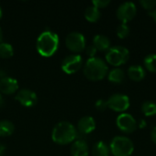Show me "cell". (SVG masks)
<instances>
[{"mask_svg":"<svg viewBox=\"0 0 156 156\" xmlns=\"http://www.w3.org/2000/svg\"><path fill=\"white\" fill-rule=\"evenodd\" d=\"M16 100L25 107H32L37 103V97L33 90L28 89H22L16 93Z\"/></svg>","mask_w":156,"mask_h":156,"instance_id":"cell-11","label":"cell"},{"mask_svg":"<svg viewBox=\"0 0 156 156\" xmlns=\"http://www.w3.org/2000/svg\"><path fill=\"white\" fill-rule=\"evenodd\" d=\"M110 151L114 156H130L134 151V144L128 137L115 136L111 142Z\"/></svg>","mask_w":156,"mask_h":156,"instance_id":"cell-4","label":"cell"},{"mask_svg":"<svg viewBox=\"0 0 156 156\" xmlns=\"http://www.w3.org/2000/svg\"><path fill=\"white\" fill-rule=\"evenodd\" d=\"M18 89L17 80L11 77H3L0 80V91L5 94H13Z\"/></svg>","mask_w":156,"mask_h":156,"instance_id":"cell-12","label":"cell"},{"mask_svg":"<svg viewBox=\"0 0 156 156\" xmlns=\"http://www.w3.org/2000/svg\"><path fill=\"white\" fill-rule=\"evenodd\" d=\"M85 48H86V53H87L88 56H90V58L95 57V54L97 53V48L93 46V44L92 45H89Z\"/></svg>","mask_w":156,"mask_h":156,"instance_id":"cell-28","label":"cell"},{"mask_svg":"<svg viewBox=\"0 0 156 156\" xmlns=\"http://www.w3.org/2000/svg\"><path fill=\"white\" fill-rule=\"evenodd\" d=\"M93 46L100 51H107L111 48L110 38L101 34H98L93 37Z\"/></svg>","mask_w":156,"mask_h":156,"instance_id":"cell-16","label":"cell"},{"mask_svg":"<svg viewBox=\"0 0 156 156\" xmlns=\"http://www.w3.org/2000/svg\"><path fill=\"white\" fill-rule=\"evenodd\" d=\"M95 107L98 111L100 112H104L107 108H108V104H107V101L103 100V99H100L95 102Z\"/></svg>","mask_w":156,"mask_h":156,"instance_id":"cell-26","label":"cell"},{"mask_svg":"<svg viewBox=\"0 0 156 156\" xmlns=\"http://www.w3.org/2000/svg\"><path fill=\"white\" fill-rule=\"evenodd\" d=\"M96 128V122L91 116H84L78 122V130L83 134L92 133Z\"/></svg>","mask_w":156,"mask_h":156,"instance_id":"cell-13","label":"cell"},{"mask_svg":"<svg viewBox=\"0 0 156 156\" xmlns=\"http://www.w3.org/2000/svg\"><path fill=\"white\" fill-rule=\"evenodd\" d=\"M116 124L118 128L125 133H132L137 128V122L134 117L127 112L121 113L116 119Z\"/></svg>","mask_w":156,"mask_h":156,"instance_id":"cell-10","label":"cell"},{"mask_svg":"<svg viewBox=\"0 0 156 156\" xmlns=\"http://www.w3.org/2000/svg\"><path fill=\"white\" fill-rule=\"evenodd\" d=\"M140 4L143 5V7L146 10L152 11L154 9L156 5V0H140Z\"/></svg>","mask_w":156,"mask_h":156,"instance_id":"cell-25","label":"cell"},{"mask_svg":"<svg viewBox=\"0 0 156 156\" xmlns=\"http://www.w3.org/2000/svg\"><path fill=\"white\" fill-rule=\"evenodd\" d=\"M70 154L72 156H88V144L84 140H76L70 147Z\"/></svg>","mask_w":156,"mask_h":156,"instance_id":"cell-14","label":"cell"},{"mask_svg":"<svg viewBox=\"0 0 156 156\" xmlns=\"http://www.w3.org/2000/svg\"><path fill=\"white\" fill-rule=\"evenodd\" d=\"M116 34L118 36V37L120 38H125L129 36L130 34V27L127 24L125 23H120L117 27L116 29Z\"/></svg>","mask_w":156,"mask_h":156,"instance_id":"cell-24","label":"cell"},{"mask_svg":"<svg viewBox=\"0 0 156 156\" xmlns=\"http://www.w3.org/2000/svg\"><path fill=\"white\" fill-rule=\"evenodd\" d=\"M128 77L133 81H141L145 77V69L141 65H132L128 69Z\"/></svg>","mask_w":156,"mask_h":156,"instance_id":"cell-15","label":"cell"},{"mask_svg":"<svg viewBox=\"0 0 156 156\" xmlns=\"http://www.w3.org/2000/svg\"><path fill=\"white\" fill-rule=\"evenodd\" d=\"M125 79V73L121 68H114L108 72V80L115 84L122 83Z\"/></svg>","mask_w":156,"mask_h":156,"instance_id":"cell-17","label":"cell"},{"mask_svg":"<svg viewBox=\"0 0 156 156\" xmlns=\"http://www.w3.org/2000/svg\"><path fill=\"white\" fill-rule=\"evenodd\" d=\"M142 112L145 116H154L156 114V103L146 101L142 104Z\"/></svg>","mask_w":156,"mask_h":156,"instance_id":"cell-22","label":"cell"},{"mask_svg":"<svg viewBox=\"0 0 156 156\" xmlns=\"http://www.w3.org/2000/svg\"><path fill=\"white\" fill-rule=\"evenodd\" d=\"M83 59L79 54H72L65 57L61 62V69L67 74L76 73L82 67Z\"/></svg>","mask_w":156,"mask_h":156,"instance_id":"cell-9","label":"cell"},{"mask_svg":"<svg viewBox=\"0 0 156 156\" xmlns=\"http://www.w3.org/2000/svg\"><path fill=\"white\" fill-rule=\"evenodd\" d=\"M151 139H152V141L156 144V127L153 128V130L151 132Z\"/></svg>","mask_w":156,"mask_h":156,"instance_id":"cell-29","label":"cell"},{"mask_svg":"<svg viewBox=\"0 0 156 156\" xmlns=\"http://www.w3.org/2000/svg\"><path fill=\"white\" fill-rule=\"evenodd\" d=\"M107 104L111 110L123 113L130 107V99L125 94L115 93L107 100Z\"/></svg>","mask_w":156,"mask_h":156,"instance_id":"cell-7","label":"cell"},{"mask_svg":"<svg viewBox=\"0 0 156 156\" xmlns=\"http://www.w3.org/2000/svg\"><path fill=\"white\" fill-rule=\"evenodd\" d=\"M2 39H3V33H2V30H1V27H0V43L2 42Z\"/></svg>","mask_w":156,"mask_h":156,"instance_id":"cell-34","label":"cell"},{"mask_svg":"<svg viewBox=\"0 0 156 156\" xmlns=\"http://www.w3.org/2000/svg\"><path fill=\"white\" fill-rule=\"evenodd\" d=\"M15 126L14 124L7 120H2L0 121V136L1 137H6L11 135L14 133Z\"/></svg>","mask_w":156,"mask_h":156,"instance_id":"cell-20","label":"cell"},{"mask_svg":"<svg viewBox=\"0 0 156 156\" xmlns=\"http://www.w3.org/2000/svg\"><path fill=\"white\" fill-rule=\"evenodd\" d=\"M136 12L137 8L135 4L132 1H126L118 6L116 15L122 23L127 24V22L133 19V17L136 16Z\"/></svg>","mask_w":156,"mask_h":156,"instance_id":"cell-8","label":"cell"},{"mask_svg":"<svg viewBox=\"0 0 156 156\" xmlns=\"http://www.w3.org/2000/svg\"><path fill=\"white\" fill-rule=\"evenodd\" d=\"M58 43V36L55 32L51 30H45L37 39V49L41 56L50 57L57 51Z\"/></svg>","mask_w":156,"mask_h":156,"instance_id":"cell-1","label":"cell"},{"mask_svg":"<svg viewBox=\"0 0 156 156\" xmlns=\"http://www.w3.org/2000/svg\"><path fill=\"white\" fill-rule=\"evenodd\" d=\"M65 42H66L67 48L75 53L81 52L86 48L85 37L80 32L73 31V32L69 33L68 36L66 37Z\"/></svg>","mask_w":156,"mask_h":156,"instance_id":"cell-6","label":"cell"},{"mask_svg":"<svg viewBox=\"0 0 156 156\" xmlns=\"http://www.w3.org/2000/svg\"><path fill=\"white\" fill-rule=\"evenodd\" d=\"M85 18L90 22H96L101 17V11L94 5L88 6L84 12Z\"/></svg>","mask_w":156,"mask_h":156,"instance_id":"cell-19","label":"cell"},{"mask_svg":"<svg viewBox=\"0 0 156 156\" xmlns=\"http://www.w3.org/2000/svg\"><path fill=\"white\" fill-rule=\"evenodd\" d=\"M83 73L90 80H101L108 75L107 63L104 59L98 57L90 58L84 65Z\"/></svg>","mask_w":156,"mask_h":156,"instance_id":"cell-2","label":"cell"},{"mask_svg":"<svg viewBox=\"0 0 156 156\" xmlns=\"http://www.w3.org/2000/svg\"><path fill=\"white\" fill-rule=\"evenodd\" d=\"M129 58H130L129 49L123 46L111 47L105 54L106 61L109 64L115 66L116 68H119V66L125 64L128 61Z\"/></svg>","mask_w":156,"mask_h":156,"instance_id":"cell-5","label":"cell"},{"mask_svg":"<svg viewBox=\"0 0 156 156\" xmlns=\"http://www.w3.org/2000/svg\"><path fill=\"white\" fill-rule=\"evenodd\" d=\"M111 3L110 0H93L92 5L96 6L97 8H104Z\"/></svg>","mask_w":156,"mask_h":156,"instance_id":"cell-27","label":"cell"},{"mask_svg":"<svg viewBox=\"0 0 156 156\" xmlns=\"http://www.w3.org/2000/svg\"><path fill=\"white\" fill-rule=\"evenodd\" d=\"M77 137L75 126L69 122H58L52 131V140L58 144H68L72 143Z\"/></svg>","mask_w":156,"mask_h":156,"instance_id":"cell-3","label":"cell"},{"mask_svg":"<svg viewBox=\"0 0 156 156\" xmlns=\"http://www.w3.org/2000/svg\"><path fill=\"white\" fill-rule=\"evenodd\" d=\"M144 64L147 70L153 73H156V53L147 55L144 59Z\"/></svg>","mask_w":156,"mask_h":156,"instance_id":"cell-21","label":"cell"},{"mask_svg":"<svg viewBox=\"0 0 156 156\" xmlns=\"http://www.w3.org/2000/svg\"><path fill=\"white\" fill-rule=\"evenodd\" d=\"M138 124V126L140 127V128H145L146 127V121L144 120V119H141L140 121H139V123H137Z\"/></svg>","mask_w":156,"mask_h":156,"instance_id":"cell-30","label":"cell"},{"mask_svg":"<svg viewBox=\"0 0 156 156\" xmlns=\"http://www.w3.org/2000/svg\"><path fill=\"white\" fill-rule=\"evenodd\" d=\"M5 146H4L3 144H0V156H3V155H4V153H5Z\"/></svg>","mask_w":156,"mask_h":156,"instance_id":"cell-32","label":"cell"},{"mask_svg":"<svg viewBox=\"0 0 156 156\" xmlns=\"http://www.w3.org/2000/svg\"><path fill=\"white\" fill-rule=\"evenodd\" d=\"M110 147L102 141L97 142L92 147V156H109Z\"/></svg>","mask_w":156,"mask_h":156,"instance_id":"cell-18","label":"cell"},{"mask_svg":"<svg viewBox=\"0 0 156 156\" xmlns=\"http://www.w3.org/2000/svg\"><path fill=\"white\" fill-rule=\"evenodd\" d=\"M149 16H152V17L154 18V20L155 21V23H156V7L154 9V10H152V11H150V12H149Z\"/></svg>","mask_w":156,"mask_h":156,"instance_id":"cell-31","label":"cell"},{"mask_svg":"<svg viewBox=\"0 0 156 156\" xmlns=\"http://www.w3.org/2000/svg\"><path fill=\"white\" fill-rule=\"evenodd\" d=\"M1 16H2V8L0 6V18H1Z\"/></svg>","mask_w":156,"mask_h":156,"instance_id":"cell-35","label":"cell"},{"mask_svg":"<svg viewBox=\"0 0 156 156\" xmlns=\"http://www.w3.org/2000/svg\"><path fill=\"white\" fill-rule=\"evenodd\" d=\"M3 102H4V100H3L2 95L0 94V108H1V107H2V105H3Z\"/></svg>","mask_w":156,"mask_h":156,"instance_id":"cell-33","label":"cell"},{"mask_svg":"<svg viewBox=\"0 0 156 156\" xmlns=\"http://www.w3.org/2000/svg\"><path fill=\"white\" fill-rule=\"evenodd\" d=\"M14 54L13 47L9 43L1 42L0 43V57L3 58H7L12 57Z\"/></svg>","mask_w":156,"mask_h":156,"instance_id":"cell-23","label":"cell"}]
</instances>
